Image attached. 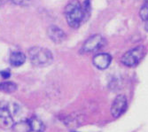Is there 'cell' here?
<instances>
[{"label":"cell","mask_w":148,"mask_h":132,"mask_svg":"<svg viewBox=\"0 0 148 132\" xmlns=\"http://www.w3.org/2000/svg\"><path fill=\"white\" fill-rule=\"evenodd\" d=\"M0 75H1V76L4 79H7L10 77V71L9 70H3V71L0 72Z\"/></svg>","instance_id":"2e32d148"},{"label":"cell","mask_w":148,"mask_h":132,"mask_svg":"<svg viewBox=\"0 0 148 132\" xmlns=\"http://www.w3.org/2000/svg\"><path fill=\"white\" fill-rule=\"evenodd\" d=\"M29 56L31 63L36 67H47L53 60V56L50 50L38 46L33 47L29 51Z\"/></svg>","instance_id":"7a4b0ae2"},{"label":"cell","mask_w":148,"mask_h":132,"mask_svg":"<svg viewBox=\"0 0 148 132\" xmlns=\"http://www.w3.org/2000/svg\"><path fill=\"white\" fill-rule=\"evenodd\" d=\"M12 129L14 132H30L31 131V128H30L29 120L21 121V122H19L15 124H13Z\"/></svg>","instance_id":"8fae6325"},{"label":"cell","mask_w":148,"mask_h":132,"mask_svg":"<svg viewBox=\"0 0 148 132\" xmlns=\"http://www.w3.org/2000/svg\"><path fill=\"white\" fill-rule=\"evenodd\" d=\"M66 19L69 25L73 29H77L84 20L83 6L78 0H70L65 9Z\"/></svg>","instance_id":"6da1fadb"},{"label":"cell","mask_w":148,"mask_h":132,"mask_svg":"<svg viewBox=\"0 0 148 132\" xmlns=\"http://www.w3.org/2000/svg\"><path fill=\"white\" fill-rule=\"evenodd\" d=\"M145 52L146 50L145 46L138 45L124 53L121 59V62L126 67H135L143 60L145 55Z\"/></svg>","instance_id":"3957f363"},{"label":"cell","mask_w":148,"mask_h":132,"mask_svg":"<svg viewBox=\"0 0 148 132\" xmlns=\"http://www.w3.org/2000/svg\"><path fill=\"white\" fill-rule=\"evenodd\" d=\"M112 61V57L108 53H99L94 56L92 63L99 69H106L109 67Z\"/></svg>","instance_id":"8992f818"},{"label":"cell","mask_w":148,"mask_h":132,"mask_svg":"<svg viewBox=\"0 0 148 132\" xmlns=\"http://www.w3.org/2000/svg\"><path fill=\"white\" fill-rule=\"evenodd\" d=\"M13 124V118L10 111L6 107L0 108V126L5 129H10L12 128Z\"/></svg>","instance_id":"ba28073f"},{"label":"cell","mask_w":148,"mask_h":132,"mask_svg":"<svg viewBox=\"0 0 148 132\" xmlns=\"http://www.w3.org/2000/svg\"><path fill=\"white\" fill-rule=\"evenodd\" d=\"M104 44V39L100 35H93L90 36L84 42L82 51L83 52H91L99 49Z\"/></svg>","instance_id":"5b68a950"},{"label":"cell","mask_w":148,"mask_h":132,"mask_svg":"<svg viewBox=\"0 0 148 132\" xmlns=\"http://www.w3.org/2000/svg\"><path fill=\"white\" fill-rule=\"evenodd\" d=\"M145 29L148 31V21H146V24H145Z\"/></svg>","instance_id":"e0dca14e"},{"label":"cell","mask_w":148,"mask_h":132,"mask_svg":"<svg viewBox=\"0 0 148 132\" xmlns=\"http://www.w3.org/2000/svg\"><path fill=\"white\" fill-rule=\"evenodd\" d=\"M11 1L18 5H29L30 0H11Z\"/></svg>","instance_id":"9a60e30c"},{"label":"cell","mask_w":148,"mask_h":132,"mask_svg":"<svg viewBox=\"0 0 148 132\" xmlns=\"http://www.w3.org/2000/svg\"><path fill=\"white\" fill-rule=\"evenodd\" d=\"M17 90V85L12 82H4L0 83V90L5 93H12Z\"/></svg>","instance_id":"7c38bea8"},{"label":"cell","mask_w":148,"mask_h":132,"mask_svg":"<svg viewBox=\"0 0 148 132\" xmlns=\"http://www.w3.org/2000/svg\"><path fill=\"white\" fill-rule=\"evenodd\" d=\"M139 16L143 21H148V0L145 1V3L141 7L140 11H139Z\"/></svg>","instance_id":"4fadbf2b"},{"label":"cell","mask_w":148,"mask_h":132,"mask_svg":"<svg viewBox=\"0 0 148 132\" xmlns=\"http://www.w3.org/2000/svg\"><path fill=\"white\" fill-rule=\"evenodd\" d=\"M29 122L30 124L31 131H34V132H44L45 131V124L37 117H35V116L31 117L30 119H29Z\"/></svg>","instance_id":"30bf717a"},{"label":"cell","mask_w":148,"mask_h":132,"mask_svg":"<svg viewBox=\"0 0 148 132\" xmlns=\"http://www.w3.org/2000/svg\"><path fill=\"white\" fill-rule=\"evenodd\" d=\"M26 61V56L24 53L20 51L12 52L10 56V63L13 67H20Z\"/></svg>","instance_id":"9c48e42d"},{"label":"cell","mask_w":148,"mask_h":132,"mask_svg":"<svg viewBox=\"0 0 148 132\" xmlns=\"http://www.w3.org/2000/svg\"><path fill=\"white\" fill-rule=\"evenodd\" d=\"M145 1H147V0H145Z\"/></svg>","instance_id":"ac0fdd59"},{"label":"cell","mask_w":148,"mask_h":132,"mask_svg":"<svg viewBox=\"0 0 148 132\" xmlns=\"http://www.w3.org/2000/svg\"><path fill=\"white\" fill-rule=\"evenodd\" d=\"M128 107L127 98L124 95H119L117 96L111 107V114L114 118H118L122 114H124Z\"/></svg>","instance_id":"277c9868"},{"label":"cell","mask_w":148,"mask_h":132,"mask_svg":"<svg viewBox=\"0 0 148 132\" xmlns=\"http://www.w3.org/2000/svg\"><path fill=\"white\" fill-rule=\"evenodd\" d=\"M47 33L51 40L55 44L62 43L66 38V34L62 31V29L56 26H51L47 30Z\"/></svg>","instance_id":"52a82bcc"},{"label":"cell","mask_w":148,"mask_h":132,"mask_svg":"<svg viewBox=\"0 0 148 132\" xmlns=\"http://www.w3.org/2000/svg\"><path fill=\"white\" fill-rule=\"evenodd\" d=\"M83 10H84V19H85V16L86 17H89V15L90 14V0H85V1H84Z\"/></svg>","instance_id":"5bb4252c"}]
</instances>
